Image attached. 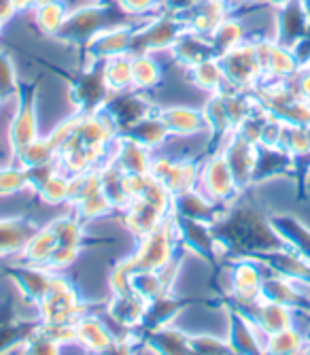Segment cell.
<instances>
[{
  "mask_svg": "<svg viewBox=\"0 0 310 355\" xmlns=\"http://www.w3.org/2000/svg\"><path fill=\"white\" fill-rule=\"evenodd\" d=\"M198 189L204 191L217 207L224 202H230L236 196V191L240 189V185L236 183V177L228 164V159H226V153L221 149H217L215 153L200 159Z\"/></svg>",
  "mask_w": 310,
  "mask_h": 355,
  "instance_id": "obj_1",
  "label": "cell"
},
{
  "mask_svg": "<svg viewBox=\"0 0 310 355\" xmlns=\"http://www.w3.org/2000/svg\"><path fill=\"white\" fill-rule=\"evenodd\" d=\"M224 67L226 73V89H244V87H253L255 79L262 75V62L257 58V49L251 43H242L221 55H217Z\"/></svg>",
  "mask_w": 310,
  "mask_h": 355,
  "instance_id": "obj_2",
  "label": "cell"
},
{
  "mask_svg": "<svg viewBox=\"0 0 310 355\" xmlns=\"http://www.w3.org/2000/svg\"><path fill=\"white\" fill-rule=\"evenodd\" d=\"M134 32L136 28L132 24H109L100 28L91 37L83 49L89 58V64L104 62L115 55H126L134 49Z\"/></svg>",
  "mask_w": 310,
  "mask_h": 355,
  "instance_id": "obj_3",
  "label": "cell"
},
{
  "mask_svg": "<svg viewBox=\"0 0 310 355\" xmlns=\"http://www.w3.org/2000/svg\"><path fill=\"white\" fill-rule=\"evenodd\" d=\"M41 135V115H39V98L37 89H30L21 94V103L9 123V149L11 155L17 153L19 149L35 143Z\"/></svg>",
  "mask_w": 310,
  "mask_h": 355,
  "instance_id": "obj_4",
  "label": "cell"
},
{
  "mask_svg": "<svg viewBox=\"0 0 310 355\" xmlns=\"http://www.w3.org/2000/svg\"><path fill=\"white\" fill-rule=\"evenodd\" d=\"M158 113L170 130V137L188 139V137H200L202 132L210 135L204 111L194 105H164L158 107Z\"/></svg>",
  "mask_w": 310,
  "mask_h": 355,
  "instance_id": "obj_5",
  "label": "cell"
},
{
  "mask_svg": "<svg viewBox=\"0 0 310 355\" xmlns=\"http://www.w3.org/2000/svg\"><path fill=\"white\" fill-rule=\"evenodd\" d=\"M77 345L83 351H91V353H104L111 351L113 340H115V332L111 330V326L104 319H100L96 313H85L77 324Z\"/></svg>",
  "mask_w": 310,
  "mask_h": 355,
  "instance_id": "obj_6",
  "label": "cell"
},
{
  "mask_svg": "<svg viewBox=\"0 0 310 355\" xmlns=\"http://www.w3.org/2000/svg\"><path fill=\"white\" fill-rule=\"evenodd\" d=\"M155 151L149 149L147 145L138 143L130 135H119L115 141V151L113 159L119 164L123 173H138V175H149L151 164H153Z\"/></svg>",
  "mask_w": 310,
  "mask_h": 355,
  "instance_id": "obj_7",
  "label": "cell"
},
{
  "mask_svg": "<svg viewBox=\"0 0 310 355\" xmlns=\"http://www.w3.org/2000/svg\"><path fill=\"white\" fill-rule=\"evenodd\" d=\"M37 221L21 217V215H7L0 217V260L3 257H19L21 249L26 247L28 239L37 230Z\"/></svg>",
  "mask_w": 310,
  "mask_h": 355,
  "instance_id": "obj_8",
  "label": "cell"
},
{
  "mask_svg": "<svg viewBox=\"0 0 310 355\" xmlns=\"http://www.w3.org/2000/svg\"><path fill=\"white\" fill-rule=\"evenodd\" d=\"M60 241L55 236V232L51 230L49 223H39L37 230L33 232V236L28 239L26 247L19 253V262L24 264H33V266H47V262L51 260L53 251L57 249Z\"/></svg>",
  "mask_w": 310,
  "mask_h": 355,
  "instance_id": "obj_9",
  "label": "cell"
},
{
  "mask_svg": "<svg viewBox=\"0 0 310 355\" xmlns=\"http://www.w3.org/2000/svg\"><path fill=\"white\" fill-rule=\"evenodd\" d=\"M132 55V85L136 92L151 94L164 81L160 53H130Z\"/></svg>",
  "mask_w": 310,
  "mask_h": 355,
  "instance_id": "obj_10",
  "label": "cell"
},
{
  "mask_svg": "<svg viewBox=\"0 0 310 355\" xmlns=\"http://www.w3.org/2000/svg\"><path fill=\"white\" fill-rule=\"evenodd\" d=\"M69 11L71 7L66 0H47L43 5H37L30 13L35 17V26L41 32V37L55 39L62 35V30L66 26Z\"/></svg>",
  "mask_w": 310,
  "mask_h": 355,
  "instance_id": "obj_11",
  "label": "cell"
},
{
  "mask_svg": "<svg viewBox=\"0 0 310 355\" xmlns=\"http://www.w3.org/2000/svg\"><path fill=\"white\" fill-rule=\"evenodd\" d=\"M188 73V79H190V85H194L196 89L200 92H206V94H217V92H224L226 89V73H224V67L217 55H210L194 67L185 69Z\"/></svg>",
  "mask_w": 310,
  "mask_h": 355,
  "instance_id": "obj_12",
  "label": "cell"
},
{
  "mask_svg": "<svg viewBox=\"0 0 310 355\" xmlns=\"http://www.w3.org/2000/svg\"><path fill=\"white\" fill-rule=\"evenodd\" d=\"M126 135H130L132 139H136L138 143L147 145L153 151H162L166 143L170 141V130L166 128L164 119L160 117L158 109L149 113L147 117H143L136 125H132Z\"/></svg>",
  "mask_w": 310,
  "mask_h": 355,
  "instance_id": "obj_13",
  "label": "cell"
},
{
  "mask_svg": "<svg viewBox=\"0 0 310 355\" xmlns=\"http://www.w3.org/2000/svg\"><path fill=\"white\" fill-rule=\"evenodd\" d=\"M102 79L111 94H123L134 89L132 85V55H115L104 62H100Z\"/></svg>",
  "mask_w": 310,
  "mask_h": 355,
  "instance_id": "obj_14",
  "label": "cell"
},
{
  "mask_svg": "<svg viewBox=\"0 0 310 355\" xmlns=\"http://www.w3.org/2000/svg\"><path fill=\"white\" fill-rule=\"evenodd\" d=\"M71 175H66L64 171L53 173L45 183L39 185L37 189V198L43 202V207H51V209H60V207H71Z\"/></svg>",
  "mask_w": 310,
  "mask_h": 355,
  "instance_id": "obj_15",
  "label": "cell"
},
{
  "mask_svg": "<svg viewBox=\"0 0 310 355\" xmlns=\"http://www.w3.org/2000/svg\"><path fill=\"white\" fill-rule=\"evenodd\" d=\"M28 193H37L28 179V171L13 159L0 164V198H19Z\"/></svg>",
  "mask_w": 310,
  "mask_h": 355,
  "instance_id": "obj_16",
  "label": "cell"
},
{
  "mask_svg": "<svg viewBox=\"0 0 310 355\" xmlns=\"http://www.w3.org/2000/svg\"><path fill=\"white\" fill-rule=\"evenodd\" d=\"M51 225V230L55 232L60 245H85V236H87V223L81 221L73 211L69 213H60L57 217H53L51 221H47Z\"/></svg>",
  "mask_w": 310,
  "mask_h": 355,
  "instance_id": "obj_17",
  "label": "cell"
},
{
  "mask_svg": "<svg viewBox=\"0 0 310 355\" xmlns=\"http://www.w3.org/2000/svg\"><path fill=\"white\" fill-rule=\"evenodd\" d=\"M57 159V147L51 141V137H39L35 143H30L28 147L19 149L17 153H13V162L21 164L24 168L30 166H39V164H49Z\"/></svg>",
  "mask_w": 310,
  "mask_h": 355,
  "instance_id": "obj_18",
  "label": "cell"
},
{
  "mask_svg": "<svg viewBox=\"0 0 310 355\" xmlns=\"http://www.w3.org/2000/svg\"><path fill=\"white\" fill-rule=\"evenodd\" d=\"M242 43H244V26L234 17H224L210 35V45L215 49V55H221Z\"/></svg>",
  "mask_w": 310,
  "mask_h": 355,
  "instance_id": "obj_19",
  "label": "cell"
},
{
  "mask_svg": "<svg viewBox=\"0 0 310 355\" xmlns=\"http://www.w3.org/2000/svg\"><path fill=\"white\" fill-rule=\"evenodd\" d=\"M81 255H83V245H57L45 268L53 272H69L75 264H79Z\"/></svg>",
  "mask_w": 310,
  "mask_h": 355,
  "instance_id": "obj_20",
  "label": "cell"
},
{
  "mask_svg": "<svg viewBox=\"0 0 310 355\" xmlns=\"http://www.w3.org/2000/svg\"><path fill=\"white\" fill-rule=\"evenodd\" d=\"M19 92V77H17V67L15 60L9 51L0 49V94L13 96Z\"/></svg>",
  "mask_w": 310,
  "mask_h": 355,
  "instance_id": "obj_21",
  "label": "cell"
},
{
  "mask_svg": "<svg viewBox=\"0 0 310 355\" xmlns=\"http://www.w3.org/2000/svg\"><path fill=\"white\" fill-rule=\"evenodd\" d=\"M115 5L130 17H153L166 9V0H115Z\"/></svg>",
  "mask_w": 310,
  "mask_h": 355,
  "instance_id": "obj_22",
  "label": "cell"
},
{
  "mask_svg": "<svg viewBox=\"0 0 310 355\" xmlns=\"http://www.w3.org/2000/svg\"><path fill=\"white\" fill-rule=\"evenodd\" d=\"M15 15H19V13L13 5V0H0V19L11 24L15 19Z\"/></svg>",
  "mask_w": 310,
  "mask_h": 355,
  "instance_id": "obj_23",
  "label": "cell"
},
{
  "mask_svg": "<svg viewBox=\"0 0 310 355\" xmlns=\"http://www.w3.org/2000/svg\"><path fill=\"white\" fill-rule=\"evenodd\" d=\"M35 3H37V0H13L17 13H30L35 9Z\"/></svg>",
  "mask_w": 310,
  "mask_h": 355,
  "instance_id": "obj_24",
  "label": "cell"
},
{
  "mask_svg": "<svg viewBox=\"0 0 310 355\" xmlns=\"http://www.w3.org/2000/svg\"><path fill=\"white\" fill-rule=\"evenodd\" d=\"M5 28H7V21H3V19H0V37H3V32H5Z\"/></svg>",
  "mask_w": 310,
  "mask_h": 355,
  "instance_id": "obj_25",
  "label": "cell"
},
{
  "mask_svg": "<svg viewBox=\"0 0 310 355\" xmlns=\"http://www.w3.org/2000/svg\"><path fill=\"white\" fill-rule=\"evenodd\" d=\"M272 3H274V5H283V3H285V0H272Z\"/></svg>",
  "mask_w": 310,
  "mask_h": 355,
  "instance_id": "obj_26",
  "label": "cell"
},
{
  "mask_svg": "<svg viewBox=\"0 0 310 355\" xmlns=\"http://www.w3.org/2000/svg\"><path fill=\"white\" fill-rule=\"evenodd\" d=\"M3 101H5V96H3V94H0V105H3Z\"/></svg>",
  "mask_w": 310,
  "mask_h": 355,
  "instance_id": "obj_27",
  "label": "cell"
},
{
  "mask_svg": "<svg viewBox=\"0 0 310 355\" xmlns=\"http://www.w3.org/2000/svg\"><path fill=\"white\" fill-rule=\"evenodd\" d=\"M91 3H104V0H91Z\"/></svg>",
  "mask_w": 310,
  "mask_h": 355,
  "instance_id": "obj_28",
  "label": "cell"
}]
</instances>
